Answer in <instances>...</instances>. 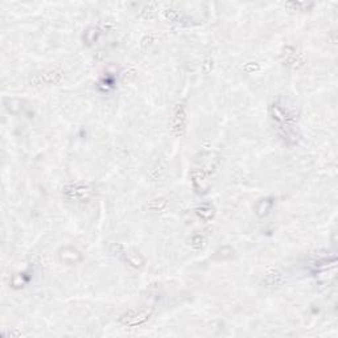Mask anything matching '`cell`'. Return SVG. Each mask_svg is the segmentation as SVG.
I'll use <instances>...</instances> for the list:
<instances>
[{
	"instance_id": "1",
	"label": "cell",
	"mask_w": 338,
	"mask_h": 338,
	"mask_svg": "<svg viewBox=\"0 0 338 338\" xmlns=\"http://www.w3.org/2000/svg\"><path fill=\"white\" fill-rule=\"evenodd\" d=\"M270 119L279 134L287 144L293 145L300 139L298 130V114L295 104L285 98H278L270 106Z\"/></svg>"
},
{
	"instance_id": "2",
	"label": "cell",
	"mask_w": 338,
	"mask_h": 338,
	"mask_svg": "<svg viewBox=\"0 0 338 338\" xmlns=\"http://www.w3.org/2000/svg\"><path fill=\"white\" fill-rule=\"evenodd\" d=\"M187 126V114L186 107L182 103H178L173 110L171 122H169V130L174 136L181 137L184 136L186 132Z\"/></svg>"
},
{
	"instance_id": "3",
	"label": "cell",
	"mask_w": 338,
	"mask_h": 338,
	"mask_svg": "<svg viewBox=\"0 0 338 338\" xmlns=\"http://www.w3.org/2000/svg\"><path fill=\"white\" fill-rule=\"evenodd\" d=\"M152 315V309L145 308V307H141L139 309H131V311L126 312L121 318L122 325L124 326H131V328H135V326H139V325H143L144 322L148 321V318L151 317Z\"/></svg>"
},
{
	"instance_id": "4",
	"label": "cell",
	"mask_w": 338,
	"mask_h": 338,
	"mask_svg": "<svg viewBox=\"0 0 338 338\" xmlns=\"http://www.w3.org/2000/svg\"><path fill=\"white\" fill-rule=\"evenodd\" d=\"M283 62L287 67H291V69H297L303 65L304 60H303L302 53H298L296 51V48L293 47H287L284 49V53H283Z\"/></svg>"
},
{
	"instance_id": "5",
	"label": "cell",
	"mask_w": 338,
	"mask_h": 338,
	"mask_svg": "<svg viewBox=\"0 0 338 338\" xmlns=\"http://www.w3.org/2000/svg\"><path fill=\"white\" fill-rule=\"evenodd\" d=\"M65 193L70 198H74V200H81V198L87 197V195L90 193V189H89L86 185L76 184L67 186L66 189H65Z\"/></svg>"
},
{
	"instance_id": "6",
	"label": "cell",
	"mask_w": 338,
	"mask_h": 338,
	"mask_svg": "<svg viewBox=\"0 0 338 338\" xmlns=\"http://www.w3.org/2000/svg\"><path fill=\"white\" fill-rule=\"evenodd\" d=\"M197 214L204 221H210L214 215V209L210 205H202L201 208L197 209Z\"/></svg>"
},
{
	"instance_id": "7",
	"label": "cell",
	"mask_w": 338,
	"mask_h": 338,
	"mask_svg": "<svg viewBox=\"0 0 338 338\" xmlns=\"http://www.w3.org/2000/svg\"><path fill=\"white\" fill-rule=\"evenodd\" d=\"M271 206L272 202L270 201V200H260V201L258 202V205H256V213H258L259 215L267 214L270 209H271Z\"/></svg>"
},
{
	"instance_id": "8",
	"label": "cell",
	"mask_w": 338,
	"mask_h": 338,
	"mask_svg": "<svg viewBox=\"0 0 338 338\" xmlns=\"http://www.w3.org/2000/svg\"><path fill=\"white\" fill-rule=\"evenodd\" d=\"M280 275L278 274H272V275H268V278L266 279V284H267V287H274L275 284H280Z\"/></svg>"
}]
</instances>
